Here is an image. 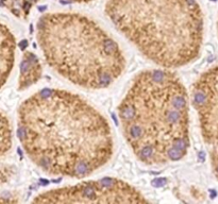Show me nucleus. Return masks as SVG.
I'll list each match as a JSON object with an SVG mask.
<instances>
[{
    "label": "nucleus",
    "instance_id": "nucleus-1",
    "mask_svg": "<svg viewBox=\"0 0 218 204\" xmlns=\"http://www.w3.org/2000/svg\"><path fill=\"white\" fill-rule=\"evenodd\" d=\"M17 136L29 160L51 177H90L109 164L115 150L106 116L61 88H43L21 102Z\"/></svg>",
    "mask_w": 218,
    "mask_h": 204
},
{
    "label": "nucleus",
    "instance_id": "nucleus-2",
    "mask_svg": "<svg viewBox=\"0 0 218 204\" xmlns=\"http://www.w3.org/2000/svg\"><path fill=\"white\" fill-rule=\"evenodd\" d=\"M117 113L124 140L140 163L163 166L186 156L191 146L189 96L170 69L138 72Z\"/></svg>",
    "mask_w": 218,
    "mask_h": 204
},
{
    "label": "nucleus",
    "instance_id": "nucleus-3",
    "mask_svg": "<svg viewBox=\"0 0 218 204\" xmlns=\"http://www.w3.org/2000/svg\"><path fill=\"white\" fill-rule=\"evenodd\" d=\"M116 30L153 64L181 68L199 57L204 15L196 0H106Z\"/></svg>",
    "mask_w": 218,
    "mask_h": 204
},
{
    "label": "nucleus",
    "instance_id": "nucleus-4",
    "mask_svg": "<svg viewBox=\"0 0 218 204\" xmlns=\"http://www.w3.org/2000/svg\"><path fill=\"white\" fill-rule=\"evenodd\" d=\"M45 62L59 76L84 90L108 88L124 74L119 44L99 23L76 12H51L36 23Z\"/></svg>",
    "mask_w": 218,
    "mask_h": 204
},
{
    "label": "nucleus",
    "instance_id": "nucleus-5",
    "mask_svg": "<svg viewBox=\"0 0 218 204\" xmlns=\"http://www.w3.org/2000/svg\"><path fill=\"white\" fill-rule=\"evenodd\" d=\"M34 203H144L149 202L133 185L117 178L88 180L74 185L48 189L32 200Z\"/></svg>",
    "mask_w": 218,
    "mask_h": 204
},
{
    "label": "nucleus",
    "instance_id": "nucleus-6",
    "mask_svg": "<svg viewBox=\"0 0 218 204\" xmlns=\"http://www.w3.org/2000/svg\"><path fill=\"white\" fill-rule=\"evenodd\" d=\"M191 100L210 165L218 181V64L207 68L192 85Z\"/></svg>",
    "mask_w": 218,
    "mask_h": 204
},
{
    "label": "nucleus",
    "instance_id": "nucleus-7",
    "mask_svg": "<svg viewBox=\"0 0 218 204\" xmlns=\"http://www.w3.org/2000/svg\"><path fill=\"white\" fill-rule=\"evenodd\" d=\"M16 38L5 23L0 21V90L8 82L15 64Z\"/></svg>",
    "mask_w": 218,
    "mask_h": 204
},
{
    "label": "nucleus",
    "instance_id": "nucleus-8",
    "mask_svg": "<svg viewBox=\"0 0 218 204\" xmlns=\"http://www.w3.org/2000/svg\"><path fill=\"white\" fill-rule=\"evenodd\" d=\"M43 77V66L41 60L34 52L23 51L19 64V76L17 81V90L23 92L36 84Z\"/></svg>",
    "mask_w": 218,
    "mask_h": 204
},
{
    "label": "nucleus",
    "instance_id": "nucleus-9",
    "mask_svg": "<svg viewBox=\"0 0 218 204\" xmlns=\"http://www.w3.org/2000/svg\"><path fill=\"white\" fill-rule=\"evenodd\" d=\"M39 1L41 0H0V7L5 8L18 19L26 20Z\"/></svg>",
    "mask_w": 218,
    "mask_h": 204
},
{
    "label": "nucleus",
    "instance_id": "nucleus-10",
    "mask_svg": "<svg viewBox=\"0 0 218 204\" xmlns=\"http://www.w3.org/2000/svg\"><path fill=\"white\" fill-rule=\"evenodd\" d=\"M13 148V128L5 112L0 111V158L5 157Z\"/></svg>",
    "mask_w": 218,
    "mask_h": 204
},
{
    "label": "nucleus",
    "instance_id": "nucleus-11",
    "mask_svg": "<svg viewBox=\"0 0 218 204\" xmlns=\"http://www.w3.org/2000/svg\"><path fill=\"white\" fill-rule=\"evenodd\" d=\"M14 172H15V169L12 166H0V185L9 182L11 178L13 177Z\"/></svg>",
    "mask_w": 218,
    "mask_h": 204
},
{
    "label": "nucleus",
    "instance_id": "nucleus-12",
    "mask_svg": "<svg viewBox=\"0 0 218 204\" xmlns=\"http://www.w3.org/2000/svg\"><path fill=\"white\" fill-rule=\"evenodd\" d=\"M69 2H74V3H90L93 1H96V0H67Z\"/></svg>",
    "mask_w": 218,
    "mask_h": 204
},
{
    "label": "nucleus",
    "instance_id": "nucleus-13",
    "mask_svg": "<svg viewBox=\"0 0 218 204\" xmlns=\"http://www.w3.org/2000/svg\"><path fill=\"white\" fill-rule=\"evenodd\" d=\"M216 31H217V37H218V15H217V20H216Z\"/></svg>",
    "mask_w": 218,
    "mask_h": 204
}]
</instances>
